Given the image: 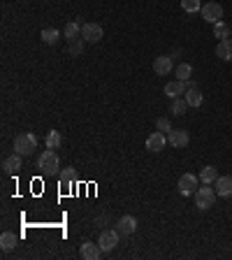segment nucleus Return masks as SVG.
Wrapping results in <instances>:
<instances>
[{
    "mask_svg": "<svg viewBox=\"0 0 232 260\" xmlns=\"http://www.w3.org/2000/svg\"><path fill=\"white\" fill-rule=\"evenodd\" d=\"M119 237H121V233H119L116 228H114V230H102V233H100V239H98L102 253H109V251H114L116 244H119Z\"/></svg>",
    "mask_w": 232,
    "mask_h": 260,
    "instance_id": "423d86ee",
    "label": "nucleus"
},
{
    "mask_svg": "<svg viewBox=\"0 0 232 260\" xmlns=\"http://www.w3.org/2000/svg\"><path fill=\"white\" fill-rule=\"evenodd\" d=\"M40 38H42V42H45V45H56V42H58V38H61V33H58L56 28H45V30L40 33Z\"/></svg>",
    "mask_w": 232,
    "mask_h": 260,
    "instance_id": "5701e85b",
    "label": "nucleus"
},
{
    "mask_svg": "<svg viewBox=\"0 0 232 260\" xmlns=\"http://www.w3.org/2000/svg\"><path fill=\"white\" fill-rule=\"evenodd\" d=\"M79 255H82L84 260H98L100 255H102V249H100V244H95V242H84L82 246H79Z\"/></svg>",
    "mask_w": 232,
    "mask_h": 260,
    "instance_id": "9b49d317",
    "label": "nucleus"
},
{
    "mask_svg": "<svg viewBox=\"0 0 232 260\" xmlns=\"http://www.w3.org/2000/svg\"><path fill=\"white\" fill-rule=\"evenodd\" d=\"M181 10L186 14H195V12L202 10V3L200 0H181Z\"/></svg>",
    "mask_w": 232,
    "mask_h": 260,
    "instance_id": "bb28decb",
    "label": "nucleus"
},
{
    "mask_svg": "<svg viewBox=\"0 0 232 260\" xmlns=\"http://www.w3.org/2000/svg\"><path fill=\"white\" fill-rule=\"evenodd\" d=\"M58 165H61V161H58V156L54 154V149H47L37 156V167L45 172V174H49V177L61 174V172H58Z\"/></svg>",
    "mask_w": 232,
    "mask_h": 260,
    "instance_id": "f257e3e1",
    "label": "nucleus"
},
{
    "mask_svg": "<svg viewBox=\"0 0 232 260\" xmlns=\"http://www.w3.org/2000/svg\"><path fill=\"white\" fill-rule=\"evenodd\" d=\"M156 128H158L161 133H170V130H172V123H170V119L161 117V119H158V121H156Z\"/></svg>",
    "mask_w": 232,
    "mask_h": 260,
    "instance_id": "c85d7f7f",
    "label": "nucleus"
},
{
    "mask_svg": "<svg viewBox=\"0 0 232 260\" xmlns=\"http://www.w3.org/2000/svg\"><path fill=\"white\" fill-rule=\"evenodd\" d=\"M200 14H202V19H205L207 23H211V26L223 21V7L218 5V3H205L202 10H200Z\"/></svg>",
    "mask_w": 232,
    "mask_h": 260,
    "instance_id": "20e7f679",
    "label": "nucleus"
},
{
    "mask_svg": "<svg viewBox=\"0 0 232 260\" xmlns=\"http://www.w3.org/2000/svg\"><path fill=\"white\" fill-rule=\"evenodd\" d=\"M82 47H84V40L82 38L72 40V42H70V56H79V54H82Z\"/></svg>",
    "mask_w": 232,
    "mask_h": 260,
    "instance_id": "cd10ccee",
    "label": "nucleus"
},
{
    "mask_svg": "<svg viewBox=\"0 0 232 260\" xmlns=\"http://www.w3.org/2000/svg\"><path fill=\"white\" fill-rule=\"evenodd\" d=\"M216 56L221 61H232V38H225L216 45Z\"/></svg>",
    "mask_w": 232,
    "mask_h": 260,
    "instance_id": "a211bd4d",
    "label": "nucleus"
},
{
    "mask_svg": "<svg viewBox=\"0 0 232 260\" xmlns=\"http://www.w3.org/2000/svg\"><path fill=\"white\" fill-rule=\"evenodd\" d=\"M186 109H188L186 98H174V100H172V114L181 117V114H186Z\"/></svg>",
    "mask_w": 232,
    "mask_h": 260,
    "instance_id": "a878e982",
    "label": "nucleus"
},
{
    "mask_svg": "<svg viewBox=\"0 0 232 260\" xmlns=\"http://www.w3.org/2000/svg\"><path fill=\"white\" fill-rule=\"evenodd\" d=\"M19 244V237L14 233H3L0 235V249L3 251H12Z\"/></svg>",
    "mask_w": 232,
    "mask_h": 260,
    "instance_id": "6ab92c4d",
    "label": "nucleus"
},
{
    "mask_svg": "<svg viewBox=\"0 0 232 260\" xmlns=\"http://www.w3.org/2000/svg\"><path fill=\"white\" fill-rule=\"evenodd\" d=\"M174 72H177V79L188 82V79H190V75H193V65H190V63H179V65L174 67Z\"/></svg>",
    "mask_w": 232,
    "mask_h": 260,
    "instance_id": "b1692460",
    "label": "nucleus"
},
{
    "mask_svg": "<svg viewBox=\"0 0 232 260\" xmlns=\"http://www.w3.org/2000/svg\"><path fill=\"white\" fill-rule=\"evenodd\" d=\"M21 158H23V156L17 154V151H14L12 156H7L5 161H3V170H5V174H14V172L21 170V165H23Z\"/></svg>",
    "mask_w": 232,
    "mask_h": 260,
    "instance_id": "4468645a",
    "label": "nucleus"
},
{
    "mask_svg": "<svg viewBox=\"0 0 232 260\" xmlns=\"http://www.w3.org/2000/svg\"><path fill=\"white\" fill-rule=\"evenodd\" d=\"M214 202H216V189H211V183L198 186V191H195V205H198V209L207 211Z\"/></svg>",
    "mask_w": 232,
    "mask_h": 260,
    "instance_id": "f03ea898",
    "label": "nucleus"
},
{
    "mask_svg": "<svg viewBox=\"0 0 232 260\" xmlns=\"http://www.w3.org/2000/svg\"><path fill=\"white\" fill-rule=\"evenodd\" d=\"M214 189L218 198H230L232 195V177H218L214 181Z\"/></svg>",
    "mask_w": 232,
    "mask_h": 260,
    "instance_id": "dca6fc26",
    "label": "nucleus"
},
{
    "mask_svg": "<svg viewBox=\"0 0 232 260\" xmlns=\"http://www.w3.org/2000/svg\"><path fill=\"white\" fill-rule=\"evenodd\" d=\"M37 149V137L33 133H21L14 137V151L21 156H30Z\"/></svg>",
    "mask_w": 232,
    "mask_h": 260,
    "instance_id": "7ed1b4c3",
    "label": "nucleus"
},
{
    "mask_svg": "<svg viewBox=\"0 0 232 260\" xmlns=\"http://www.w3.org/2000/svg\"><path fill=\"white\" fill-rule=\"evenodd\" d=\"M61 142H63V137H61V133H58V130H49V133H47V137H45L47 149H58V146H61Z\"/></svg>",
    "mask_w": 232,
    "mask_h": 260,
    "instance_id": "4be33fe9",
    "label": "nucleus"
},
{
    "mask_svg": "<svg viewBox=\"0 0 232 260\" xmlns=\"http://www.w3.org/2000/svg\"><path fill=\"white\" fill-rule=\"evenodd\" d=\"M216 179H218V170H216L214 165L202 167V172H200V181L202 183H214Z\"/></svg>",
    "mask_w": 232,
    "mask_h": 260,
    "instance_id": "aec40b11",
    "label": "nucleus"
},
{
    "mask_svg": "<svg viewBox=\"0 0 232 260\" xmlns=\"http://www.w3.org/2000/svg\"><path fill=\"white\" fill-rule=\"evenodd\" d=\"M65 38H67V42L82 38V23H79V21H70V23H67V26H65Z\"/></svg>",
    "mask_w": 232,
    "mask_h": 260,
    "instance_id": "412c9836",
    "label": "nucleus"
},
{
    "mask_svg": "<svg viewBox=\"0 0 232 260\" xmlns=\"http://www.w3.org/2000/svg\"><path fill=\"white\" fill-rule=\"evenodd\" d=\"M186 89H188V82L174 79V82H167L165 84V91H163V93H165L170 100H174V98H181V95L186 93Z\"/></svg>",
    "mask_w": 232,
    "mask_h": 260,
    "instance_id": "6e6552de",
    "label": "nucleus"
},
{
    "mask_svg": "<svg viewBox=\"0 0 232 260\" xmlns=\"http://www.w3.org/2000/svg\"><path fill=\"white\" fill-rule=\"evenodd\" d=\"M116 230L121 235H133L137 230V218L135 216H121L119 223H116Z\"/></svg>",
    "mask_w": 232,
    "mask_h": 260,
    "instance_id": "2eb2a0df",
    "label": "nucleus"
},
{
    "mask_svg": "<svg viewBox=\"0 0 232 260\" xmlns=\"http://www.w3.org/2000/svg\"><path fill=\"white\" fill-rule=\"evenodd\" d=\"M167 142H170V146H174V149H183V146H188L190 137H188L186 130H174V128H172L170 133H167Z\"/></svg>",
    "mask_w": 232,
    "mask_h": 260,
    "instance_id": "9d476101",
    "label": "nucleus"
},
{
    "mask_svg": "<svg viewBox=\"0 0 232 260\" xmlns=\"http://www.w3.org/2000/svg\"><path fill=\"white\" fill-rule=\"evenodd\" d=\"M174 70V65H172V56H158L153 61V72L158 75V77H165V75H170V72Z\"/></svg>",
    "mask_w": 232,
    "mask_h": 260,
    "instance_id": "ddd939ff",
    "label": "nucleus"
},
{
    "mask_svg": "<svg viewBox=\"0 0 232 260\" xmlns=\"http://www.w3.org/2000/svg\"><path fill=\"white\" fill-rule=\"evenodd\" d=\"M214 35L216 38H221V40H225V38H230L232 35V28L227 26V23L218 21V23H214Z\"/></svg>",
    "mask_w": 232,
    "mask_h": 260,
    "instance_id": "393cba45",
    "label": "nucleus"
},
{
    "mask_svg": "<svg viewBox=\"0 0 232 260\" xmlns=\"http://www.w3.org/2000/svg\"><path fill=\"white\" fill-rule=\"evenodd\" d=\"M198 177L195 174H190V172H186V174H181V179H179V193L181 195H195V191H198Z\"/></svg>",
    "mask_w": 232,
    "mask_h": 260,
    "instance_id": "0eeeda50",
    "label": "nucleus"
},
{
    "mask_svg": "<svg viewBox=\"0 0 232 260\" xmlns=\"http://www.w3.org/2000/svg\"><path fill=\"white\" fill-rule=\"evenodd\" d=\"M183 98H186V102H188V107H200L202 105V93H200V89L195 86L190 79H188V89H186V93H183Z\"/></svg>",
    "mask_w": 232,
    "mask_h": 260,
    "instance_id": "f8f14e48",
    "label": "nucleus"
},
{
    "mask_svg": "<svg viewBox=\"0 0 232 260\" xmlns=\"http://www.w3.org/2000/svg\"><path fill=\"white\" fill-rule=\"evenodd\" d=\"M167 137H165V133H161V130H158V133H151L149 137H146V149L149 151H153V154H158V151H163L167 146Z\"/></svg>",
    "mask_w": 232,
    "mask_h": 260,
    "instance_id": "1a4fd4ad",
    "label": "nucleus"
},
{
    "mask_svg": "<svg viewBox=\"0 0 232 260\" xmlns=\"http://www.w3.org/2000/svg\"><path fill=\"white\" fill-rule=\"evenodd\" d=\"M74 179H77V172H74V167H65V170L58 174V183H61V191H63V193H67V189H70L72 183H74Z\"/></svg>",
    "mask_w": 232,
    "mask_h": 260,
    "instance_id": "f3484780",
    "label": "nucleus"
},
{
    "mask_svg": "<svg viewBox=\"0 0 232 260\" xmlns=\"http://www.w3.org/2000/svg\"><path fill=\"white\" fill-rule=\"evenodd\" d=\"M102 35H105V30H102L100 23H82V40L84 42L95 45V42L102 40Z\"/></svg>",
    "mask_w": 232,
    "mask_h": 260,
    "instance_id": "39448f33",
    "label": "nucleus"
}]
</instances>
